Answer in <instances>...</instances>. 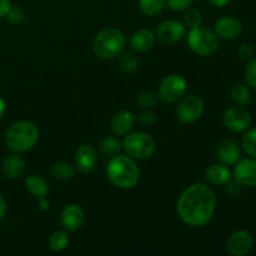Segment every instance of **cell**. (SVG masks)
Wrapping results in <instances>:
<instances>
[{
	"label": "cell",
	"instance_id": "obj_1",
	"mask_svg": "<svg viewBox=\"0 0 256 256\" xmlns=\"http://www.w3.org/2000/svg\"><path fill=\"white\" fill-rule=\"evenodd\" d=\"M218 199L215 192L204 182H195L184 190L176 204L178 216L182 222L192 228L209 224L216 210Z\"/></svg>",
	"mask_w": 256,
	"mask_h": 256
},
{
	"label": "cell",
	"instance_id": "obj_2",
	"mask_svg": "<svg viewBox=\"0 0 256 256\" xmlns=\"http://www.w3.org/2000/svg\"><path fill=\"white\" fill-rule=\"evenodd\" d=\"M106 176L118 189L129 190L136 186L139 182L140 170L132 158L115 155L108 162Z\"/></svg>",
	"mask_w": 256,
	"mask_h": 256
},
{
	"label": "cell",
	"instance_id": "obj_3",
	"mask_svg": "<svg viewBox=\"0 0 256 256\" xmlns=\"http://www.w3.org/2000/svg\"><path fill=\"white\" fill-rule=\"evenodd\" d=\"M39 136L40 132L34 122L20 120L8 128L5 132V144L12 152H25L35 146Z\"/></svg>",
	"mask_w": 256,
	"mask_h": 256
},
{
	"label": "cell",
	"instance_id": "obj_4",
	"mask_svg": "<svg viewBox=\"0 0 256 256\" xmlns=\"http://www.w3.org/2000/svg\"><path fill=\"white\" fill-rule=\"evenodd\" d=\"M126 39L119 29L108 28L102 30L92 42V50L100 59H114L125 49Z\"/></svg>",
	"mask_w": 256,
	"mask_h": 256
},
{
	"label": "cell",
	"instance_id": "obj_5",
	"mask_svg": "<svg viewBox=\"0 0 256 256\" xmlns=\"http://www.w3.org/2000/svg\"><path fill=\"white\" fill-rule=\"evenodd\" d=\"M188 45L192 52L200 56H212L219 50V38L214 30L200 25L190 29L188 34Z\"/></svg>",
	"mask_w": 256,
	"mask_h": 256
},
{
	"label": "cell",
	"instance_id": "obj_6",
	"mask_svg": "<svg viewBox=\"0 0 256 256\" xmlns=\"http://www.w3.org/2000/svg\"><path fill=\"white\" fill-rule=\"evenodd\" d=\"M122 149L132 159L145 160L155 152V140L144 132H135L124 138Z\"/></svg>",
	"mask_w": 256,
	"mask_h": 256
},
{
	"label": "cell",
	"instance_id": "obj_7",
	"mask_svg": "<svg viewBox=\"0 0 256 256\" xmlns=\"http://www.w3.org/2000/svg\"><path fill=\"white\" fill-rule=\"evenodd\" d=\"M188 89V82L179 74H170L162 79L158 90V98L165 104H175L180 102Z\"/></svg>",
	"mask_w": 256,
	"mask_h": 256
},
{
	"label": "cell",
	"instance_id": "obj_8",
	"mask_svg": "<svg viewBox=\"0 0 256 256\" xmlns=\"http://www.w3.org/2000/svg\"><path fill=\"white\" fill-rule=\"evenodd\" d=\"M204 112V102L198 95L182 96L176 108V116L184 124H192L202 118Z\"/></svg>",
	"mask_w": 256,
	"mask_h": 256
},
{
	"label": "cell",
	"instance_id": "obj_9",
	"mask_svg": "<svg viewBox=\"0 0 256 256\" xmlns=\"http://www.w3.org/2000/svg\"><path fill=\"white\" fill-rule=\"evenodd\" d=\"M222 122L232 132H242L252 125V115L245 108L232 106L225 110Z\"/></svg>",
	"mask_w": 256,
	"mask_h": 256
},
{
	"label": "cell",
	"instance_id": "obj_10",
	"mask_svg": "<svg viewBox=\"0 0 256 256\" xmlns=\"http://www.w3.org/2000/svg\"><path fill=\"white\" fill-rule=\"evenodd\" d=\"M254 245V238L250 232L239 230L232 232L226 242V252L232 256H245L249 254Z\"/></svg>",
	"mask_w": 256,
	"mask_h": 256
},
{
	"label": "cell",
	"instance_id": "obj_11",
	"mask_svg": "<svg viewBox=\"0 0 256 256\" xmlns=\"http://www.w3.org/2000/svg\"><path fill=\"white\" fill-rule=\"evenodd\" d=\"M186 34L185 25L178 20H165L156 28L155 36L164 44H175L184 39Z\"/></svg>",
	"mask_w": 256,
	"mask_h": 256
},
{
	"label": "cell",
	"instance_id": "obj_12",
	"mask_svg": "<svg viewBox=\"0 0 256 256\" xmlns=\"http://www.w3.org/2000/svg\"><path fill=\"white\" fill-rule=\"evenodd\" d=\"M232 176L242 186L255 188L256 186V159L246 158L240 159L235 162Z\"/></svg>",
	"mask_w": 256,
	"mask_h": 256
},
{
	"label": "cell",
	"instance_id": "obj_13",
	"mask_svg": "<svg viewBox=\"0 0 256 256\" xmlns=\"http://www.w3.org/2000/svg\"><path fill=\"white\" fill-rule=\"evenodd\" d=\"M60 220H62V225L65 230H68L70 232H75L84 225L85 212L79 205H66L62 209Z\"/></svg>",
	"mask_w": 256,
	"mask_h": 256
},
{
	"label": "cell",
	"instance_id": "obj_14",
	"mask_svg": "<svg viewBox=\"0 0 256 256\" xmlns=\"http://www.w3.org/2000/svg\"><path fill=\"white\" fill-rule=\"evenodd\" d=\"M98 164V152L90 144H82L75 152V166L82 172H90Z\"/></svg>",
	"mask_w": 256,
	"mask_h": 256
},
{
	"label": "cell",
	"instance_id": "obj_15",
	"mask_svg": "<svg viewBox=\"0 0 256 256\" xmlns=\"http://www.w3.org/2000/svg\"><path fill=\"white\" fill-rule=\"evenodd\" d=\"M214 32L218 38L226 40L236 39L242 32V22L232 16H222L214 24Z\"/></svg>",
	"mask_w": 256,
	"mask_h": 256
},
{
	"label": "cell",
	"instance_id": "obj_16",
	"mask_svg": "<svg viewBox=\"0 0 256 256\" xmlns=\"http://www.w3.org/2000/svg\"><path fill=\"white\" fill-rule=\"evenodd\" d=\"M156 36L149 29H139L129 39V46L136 52H148L154 48Z\"/></svg>",
	"mask_w": 256,
	"mask_h": 256
},
{
	"label": "cell",
	"instance_id": "obj_17",
	"mask_svg": "<svg viewBox=\"0 0 256 256\" xmlns=\"http://www.w3.org/2000/svg\"><path fill=\"white\" fill-rule=\"evenodd\" d=\"M135 124V115L129 110H119L112 118V132L115 135H126Z\"/></svg>",
	"mask_w": 256,
	"mask_h": 256
},
{
	"label": "cell",
	"instance_id": "obj_18",
	"mask_svg": "<svg viewBox=\"0 0 256 256\" xmlns=\"http://www.w3.org/2000/svg\"><path fill=\"white\" fill-rule=\"evenodd\" d=\"M205 178L212 185L224 186L232 180V170L226 164H222V162L212 164L205 170Z\"/></svg>",
	"mask_w": 256,
	"mask_h": 256
},
{
	"label": "cell",
	"instance_id": "obj_19",
	"mask_svg": "<svg viewBox=\"0 0 256 256\" xmlns=\"http://www.w3.org/2000/svg\"><path fill=\"white\" fill-rule=\"evenodd\" d=\"M215 155H216L215 158L222 164L234 165L235 162L240 160L242 152H240V148L236 142H232V140H225L219 145Z\"/></svg>",
	"mask_w": 256,
	"mask_h": 256
},
{
	"label": "cell",
	"instance_id": "obj_20",
	"mask_svg": "<svg viewBox=\"0 0 256 256\" xmlns=\"http://www.w3.org/2000/svg\"><path fill=\"white\" fill-rule=\"evenodd\" d=\"M2 174L10 180L19 179L25 172V162L19 155H10L2 162Z\"/></svg>",
	"mask_w": 256,
	"mask_h": 256
},
{
	"label": "cell",
	"instance_id": "obj_21",
	"mask_svg": "<svg viewBox=\"0 0 256 256\" xmlns=\"http://www.w3.org/2000/svg\"><path fill=\"white\" fill-rule=\"evenodd\" d=\"M25 186H26L28 192L34 195V196H36L38 199L45 198L49 192L48 182L39 175H29L25 179Z\"/></svg>",
	"mask_w": 256,
	"mask_h": 256
},
{
	"label": "cell",
	"instance_id": "obj_22",
	"mask_svg": "<svg viewBox=\"0 0 256 256\" xmlns=\"http://www.w3.org/2000/svg\"><path fill=\"white\" fill-rule=\"evenodd\" d=\"M230 98L234 102H236L240 106H245L252 102V92L250 89L245 84L238 82L234 84L230 89Z\"/></svg>",
	"mask_w": 256,
	"mask_h": 256
},
{
	"label": "cell",
	"instance_id": "obj_23",
	"mask_svg": "<svg viewBox=\"0 0 256 256\" xmlns=\"http://www.w3.org/2000/svg\"><path fill=\"white\" fill-rule=\"evenodd\" d=\"M52 175L55 180L68 182V180H72L75 176V169L69 162H60L52 166Z\"/></svg>",
	"mask_w": 256,
	"mask_h": 256
},
{
	"label": "cell",
	"instance_id": "obj_24",
	"mask_svg": "<svg viewBox=\"0 0 256 256\" xmlns=\"http://www.w3.org/2000/svg\"><path fill=\"white\" fill-rule=\"evenodd\" d=\"M122 149V144L119 142V139L112 136H106L100 142L99 150L105 156L112 158L119 154L120 150Z\"/></svg>",
	"mask_w": 256,
	"mask_h": 256
},
{
	"label": "cell",
	"instance_id": "obj_25",
	"mask_svg": "<svg viewBox=\"0 0 256 256\" xmlns=\"http://www.w3.org/2000/svg\"><path fill=\"white\" fill-rule=\"evenodd\" d=\"M166 6V0H139V8L142 14L155 16Z\"/></svg>",
	"mask_w": 256,
	"mask_h": 256
},
{
	"label": "cell",
	"instance_id": "obj_26",
	"mask_svg": "<svg viewBox=\"0 0 256 256\" xmlns=\"http://www.w3.org/2000/svg\"><path fill=\"white\" fill-rule=\"evenodd\" d=\"M120 69L126 74H132L135 72L139 68V59L135 56L132 52H122L119 55V60H118Z\"/></svg>",
	"mask_w": 256,
	"mask_h": 256
},
{
	"label": "cell",
	"instance_id": "obj_27",
	"mask_svg": "<svg viewBox=\"0 0 256 256\" xmlns=\"http://www.w3.org/2000/svg\"><path fill=\"white\" fill-rule=\"evenodd\" d=\"M69 245V236L65 232H62V230H58V232H54L49 238V248L52 250V252H62L65 250Z\"/></svg>",
	"mask_w": 256,
	"mask_h": 256
},
{
	"label": "cell",
	"instance_id": "obj_28",
	"mask_svg": "<svg viewBox=\"0 0 256 256\" xmlns=\"http://www.w3.org/2000/svg\"><path fill=\"white\" fill-rule=\"evenodd\" d=\"M242 148L250 158L256 159V128L248 130L242 138Z\"/></svg>",
	"mask_w": 256,
	"mask_h": 256
},
{
	"label": "cell",
	"instance_id": "obj_29",
	"mask_svg": "<svg viewBox=\"0 0 256 256\" xmlns=\"http://www.w3.org/2000/svg\"><path fill=\"white\" fill-rule=\"evenodd\" d=\"M158 99H159L158 95L154 94L152 92H144L138 95L136 102L142 109H150V108H152L156 104Z\"/></svg>",
	"mask_w": 256,
	"mask_h": 256
},
{
	"label": "cell",
	"instance_id": "obj_30",
	"mask_svg": "<svg viewBox=\"0 0 256 256\" xmlns=\"http://www.w3.org/2000/svg\"><path fill=\"white\" fill-rule=\"evenodd\" d=\"M184 22L186 26H189L190 29L192 28L200 26L202 22V15L199 10L196 9H190L185 12L184 15Z\"/></svg>",
	"mask_w": 256,
	"mask_h": 256
},
{
	"label": "cell",
	"instance_id": "obj_31",
	"mask_svg": "<svg viewBox=\"0 0 256 256\" xmlns=\"http://www.w3.org/2000/svg\"><path fill=\"white\" fill-rule=\"evenodd\" d=\"M245 80L250 88L256 89V58L250 60L245 68Z\"/></svg>",
	"mask_w": 256,
	"mask_h": 256
},
{
	"label": "cell",
	"instance_id": "obj_32",
	"mask_svg": "<svg viewBox=\"0 0 256 256\" xmlns=\"http://www.w3.org/2000/svg\"><path fill=\"white\" fill-rule=\"evenodd\" d=\"M194 0H166V5L174 12H182L186 10Z\"/></svg>",
	"mask_w": 256,
	"mask_h": 256
},
{
	"label": "cell",
	"instance_id": "obj_33",
	"mask_svg": "<svg viewBox=\"0 0 256 256\" xmlns=\"http://www.w3.org/2000/svg\"><path fill=\"white\" fill-rule=\"evenodd\" d=\"M8 20L10 22H14V24H19L24 19V12H22L20 8H10L9 12L6 14Z\"/></svg>",
	"mask_w": 256,
	"mask_h": 256
},
{
	"label": "cell",
	"instance_id": "obj_34",
	"mask_svg": "<svg viewBox=\"0 0 256 256\" xmlns=\"http://www.w3.org/2000/svg\"><path fill=\"white\" fill-rule=\"evenodd\" d=\"M228 186H226V192L230 195V196L235 198V196H239L240 192H242V185L239 184V182H236V180L234 179V182H232L230 180L229 182H228Z\"/></svg>",
	"mask_w": 256,
	"mask_h": 256
},
{
	"label": "cell",
	"instance_id": "obj_35",
	"mask_svg": "<svg viewBox=\"0 0 256 256\" xmlns=\"http://www.w3.org/2000/svg\"><path fill=\"white\" fill-rule=\"evenodd\" d=\"M156 119H158L156 114H155L154 112H149V110H146V112H142V114L139 115V120L145 125L154 124V122H156Z\"/></svg>",
	"mask_w": 256,
	"mask_h": 256
},
{
	"label": "cell",
	"instance_id": "obj_36",
	"mask_svg": "<svg viewBox=\"0 0 256 256\" xmlns=\"http://www.w3.org/2000/svg\"><path fill=\"white\" fill-rule=\"evenodd\" d=\"M238 52H239V55L242 59H250L254 55V49L252 48V45L242 44L239 46V49H238Z\"/></svg>",
	"mask_w": 256,
	"mask_h": 256
},
{
	"label": "cell",
	"instance_id": "obj_37",
	"mask_svg": "<svg viewBox=\"0 0 256 256\" xmlns=\"http://www.w3.org/2000/svg\"><path fill=\"white\" fill-rule=\"evenodd\" d=\"M10 8H12V2H10V0H0V18L6 16Z\"/></svg>",
	"mask_w": 256,
	"mask_h": 256
},
{
	"label": "cell",
	"instance_id": "obj_38",
	"mask_svg": "<svg viewBox=\"0 0 256 256\" xmlns=\"http://www.w3.org/2000/svg\"><path fill=\"white\" fill-rule=\"evenodd\" d=\"M6 209H8L6 202H5L4 198L0 195V220H2V218L5 216V214H6Z\"/></svg>",
	"mask_w": 256,
	"mask_h": 256
},
{
	"label": "cell",
	"instance_id": "obj_39",
	"mask_svg": "<svg viewBox=\"0 0 256 256\" xmlns=\"http://www.w3.org/2000/svg\"><path fill=\"white\" fill-rule=\"evenodd\" d=\"M212 6H216V8H222V6H226L232 0H208Z\"/></svg>",
	"mask_w": 256,
	"mask_h": 256
},
{
	"label": "cell",
	"instance_id": "obj_40",
	"mask_svg": "<svg viewBox=\"0 0 256 256\" xmlns=\"http://www.w3.org/2000/svg\"><path fill=\"white\" fill-rule=\"evenodd\" d=\"M39 209L40 210H49V202L45 198H40L39 199Z\"/></svg>",
	"mask_w": 256,
	"mask_h": 256
},
{
	"label": "cell",
	"instance_id": "obj_41",
	"mask_svg": "<svg viewBox=\"0 0 256 256\" xmlns=\"http://www.w3.org/2000/svg\"><path fill=\"white\" fill-rule=\"evenodd\" d=\"M4 114H5V102L4 100H2V98L0 96V119L4 116Z\"/></svg>",
	"mask_w": 256,
	"mask_h": 256
}]
</instances>
